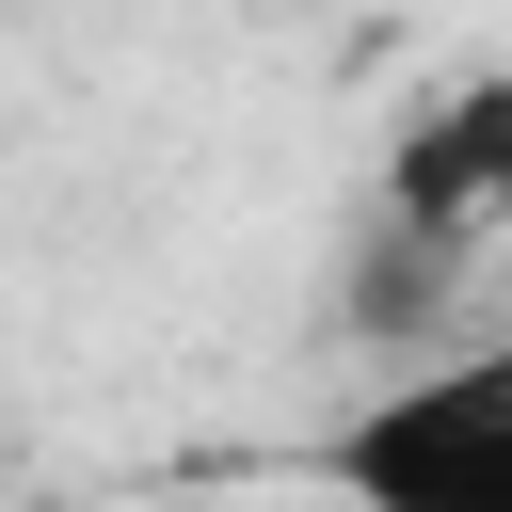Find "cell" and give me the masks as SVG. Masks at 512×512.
<instances>
[{"label": "cell", "mask_w": 512, "mask_h": 512, "mask_svg": "<svg viewBox=\"0 0 512 512\" xmlns=\"http://www.w3.org/2000/svg\"><path fill=\"white\" fill-rule=\"evenodd\" d=\"M384 240H416V256H480V240H512V80H448L400 144H384Z\"/></svg>", "instance_id": "obj_2"}, {"label": "cell", "mask_w": 512, "mask_h": 512, "mask_svg": "<svg viewBox=\"0 0 512 512\" xmlns=\"http://www.w3.org/2000/svg\"><path fill=\"white\" fill-rule=\"evenodd\" d=\"M304 480L336 512H512V336H464V352L368 384L304 448Z\"/></svg>", "instance_id": "obj_1"}]
</instances>
